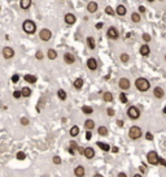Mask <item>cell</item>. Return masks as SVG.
Returning <instances> with one entry per match:
<instances>
[{"label":"cell","instance_id":"cell-24","mask_svg":"<svg viewBox=\"0 0 166 177\" xmlns=\"http://www.w3.org/2000/svg\"><path fill=\"white\" fill-rule=\"evenodd\" d=\"M47 57L49 60H56L57 59V51L53 50V48H49L47 51Z\"/></svg>","mask_w":166,"mask_h":177},{"label":"cell","instance_id":"cell-6","mask_svg":"<svg viewBox=\"0 0 166 177\" xmlns=\"http://www.w3.org/2000/svg\"><path fill=\"white\" fill-rule=\"evenodd\" d=\"M158 154L156 151H149L147 154V161L151 165H158Z\"/></svg>","mask_w":166,"mask_h":177},{"label":"cell","instance_id":"cell-31","mask_svg":"<svg viewBox=\"0 0 166 177\" xmlns=\"http://www.w3.org/2000/svg\"><path fill=\"white\" fill-rule=\"evenodd\" d=\"M97 133H99V136H101V137H107L108 136V129H107V126H99V129H97Z\"/></svg>","mask_w":166,"mask_h":177},{"label":"cell","instance_id":"cell-12","mask_svg":"<svg viewBox=\"0 0 166 177\" xmlns=\"http://www.w3.org/2000/svg\"><path fill=\"white\" fill-rule=\"evenodd\" d=\"M153 95L156 99H162L165 95V90L164 87H161V86H156V87L153 89Z\"/></svg>","mask_w":166,"mask_h":177},{"label":"cell","instance_id":"cell-27","mask_svg":"<svg viewBox=\"0 0 166 177\" xmlns=\"http://www.w3.org/2000/svg\"><path fill=\"white\" fill-rule=\"evenodd\" d=\"M21 95L23 96V98H29L31 95V89L27 87V86H25V87L21 89Z\"/></svg>","mask_w":166,"mask_h":177},{"label":"cell","instance_id":"cell-51","mask_svg":"<svg viewBox=\"0 0 166 177\" xmlns=\"http://www.w3.org/2000/svg\"><path fill=\"white\" fill-rule=\"evenodd\" d=\"M77 150H78V153H79L80 155H83V150H84V149H83V147H80V146H78V149H77Z\"/></svg>","mask_w":166,"mask_h":177},{"label":"cell","instance_id":"cell-50","mask_svg":"<svg viewBox=\"0 0 166 177\" xmlns=\"http://www.w3.org/2000/svg\"><path fill=\"white\" fill-rule=\"evenodd\" d=\"M139 169H140V172H142V173L147 172V167H144V165H140V167H139Z\"/></svg>","mask_w":166,"mask_h":177},{"label":"cell","instance_id":"cell-35","mask_svg":"<svg viewBox=\"0 0 166 177\" xmlns=\"http://www.w3.org/2000/svg\"><path fill=\"white\" fill-rule=\"evenodd\" d=\"M104 10H105V13H107L108 16H114V14H116L114 9H113L110 5H107V7H105V9H104Z\"/></svg>","mask_w":166,"mask_h":177},{"label":"cell","instance_id":"cell-18","mask_svg":"<svg viewBox=\"0 0 166 177\" xmlns=\"http://www.w3.org/2000/svg\"><path fill=\"white\" fill-rule=\"evenodd\" d=\"M23 79L27 82V84H30V85L37 84V81H38L37 76H34V74H25L23 76Z\"/></svg>","mask_w":166,"mask_h":177},{"label":"cell","instance_id":"cell-23","mask_svg":"<svg viewBox=\"0 0 166 177\" xmlns=\"http://www.w3.org/2000/svg\"><path fill=\"white\" fill-rule=\"evenodd\" d=\"M113 99H114V96H113V94L110 91H105L103 94V100L105 103H110V102H113Z\"/></svg>","mask_w":166,"mask_h":177},{"label":"cell","instance_id":"cell-4","mask_svg":"<svg viewBox=\"0 0 166 177\" xmlns=\"http://www.w3.org/2000/svg\"><path fill=\"white\" fill-rule=\"evenodd\" d=\"M127 116H129L130 120H137L140 117V110L135 106H130L129 110H127Z\"/></svg>","mask_w":166,"mask_h":177},{"label":"cell","instance_id":"cell-38","mask_svg":"<svg viewBox=\"0 0 166 177\" xmlns=\"http://www.w3.org/2000/svg\"><path fill=\"white\" fill-rule=\"evenodd\" d=\"M142 38H143V41L146 42V43H149L151 42V39H152V37L148 33H144L143 35H142Z\"/></svg>","mask_w":166,"mask_h":177},{"label":"cell","instance_id":"cell-28","mask_svg":"<svg viewBox=\"0 0 166 177\" xmlns=\"http://www.w3.org/2000/svg\"><path fill=\"white\" fill-rule=\"evenodd\" d=\"M57 96H59L60 100H66V98H68V94H66L65 90L59 89V90H57Z\"/></svg>","mask_w":166,"mask_h":177},{"label":"cell","instance_id":"cell-43","mask_svg":"<svg viewBox=\"0 0 166 177\" xmlns=\"http://www.w3.org/2000/svg\"><path fill=\"white\" fill-rule=\"evenodd\" d=\"M69 146H70V147H72V149H73V150H77V149H78V143H77V142H75V141H70Z\"/></svg>","mask_w":166,"mask_h":177},{"label":"cell","instance_id":"cell-17","mask_svg":"<svg viewBox=\"0 0 166 177\" xmlns=\"http://www.w3.org/2000/svg\"><path fill=\"white\" fill-rule=\"evenodd\" d=\"M97 9H99V4L96 1H90L87 4V12L88 13H95V12H97Z\"/></svg>","mask_w":166,"mask_h":177},{"label":"cell","instance_id":"cell-52","mask_svg":"<svg viewBox=\"0 0 166 177\" xmlns=\"http://www.w3.org/2000/svg\"><path fill=\"white\" fill-rule=\"evenodd\" d=\"M110 151H113V153H118L119 150H118V147H116V146H114V147H110Z\"/></svg>","mask_w":166,"mask_h":177},{"label":"cell","instance_id":"cell-7","mask_svg":"<svg viewBox=\"0 0 166 177\" xmlns=\"http://www.w3.org/2000/svg\"><path fill=\"white\" fill-rule=\"evenodd\" d=\"M118 86L122 91H127V90L131 87V82H130L129 78L122 77V78H119V81H118Z\"/></svg>","mask_w":166,"mask_h":177},{"label":"cell","instance_id":"cell-53","mask_svg":"<svg viewBox=\"0 0 166 177\" xmlns=\"http://www.w3.org/2000/svg\"><path fill=\"white\" fill-rule=\"evenodd\" d=\"M117 125L119 126V128H122V126H123V121H122V120H118V121H117Z\"/></svg>","mask_w":166,"mask_h":177},{"label":"cell","instance_id":"cell-26","mask_svg":"<svg viewBox=\"0 0 166 177\" xmlns=\"http://www.w3.org/2000/svg\"><path fill=\"white\" fill-rule=\"evenodd\" d=\"M131 21L134 24H139L140 21H142V16H140V13L139 12H134L131 14Z\"/></svg>","mask_w":166,"mask_h":177},{"label":"cell","instance_id":"cell-44","mask_svg":"<svg viewBox=\"0 0 166 177\" xmlns=\"http://www.w3.org/2000/svg\"><path fill=\"white\" fill-rule=\"evenodd\" d=\"M107 113H108V116L113 117V116H114V110H113L112 107H108V108H107Z\"/></svg>","mask_w":166,"mask_h":177},{"label":"cell","instance_id":"cell-10","mask_svg":"<svg viewBox=\"0 0 166 177\" xmlns=\"http://www.w3.org/2000/svg\"><path fill=\"white\" fill-rule=\"evenodd\" d=\"M64 21L66 22V25H70V26H72V25L77 22V17L74 16L73 13H66L65 16H64Z\"/></svg>","mask_w":166,"mask_h":177},{"label":"cell","instance_id":"cell-30","mask_svg":"<svg viewBox=\"0 0 166 177\" xmlns=\"http://www.w3.org/2000/svg\"><path fill=\"white\" fill-rule=\"evenodd\" d=\"M69 134L72 136V137H77L79 134V126H77V125H74L70 128V130H69Z\"/></svg>","mask_w":166,"mask_h":177},{"label":"cell","instance_id":"cell-57","mask_svg":"<svg viewBox=\"0 0 166 177\" xmlns=\"http://www.w3.org/2000/svg\"><path fill=\"white\" fill-rule=\"evenodd\" d=\"M147 1H149V3H153V1H156V0H147Z\"/></svg>","mask_w":166,"mask_h":177},{"label":"cell","instance_id":"cell-56","mask_svg":"<svg viewBox=\"0 0 166 177\" xmlns=\"http://www.w3.org/2000/svg\"><path fill=\"white\" fill-rule=\"evenodd\" d=\"M162 113H165V115H166V107H164V110H162Z\"/></svg>","mask_w":166,"mask_h":177},{"label":"cell","instance_id":"cell-22","mask_svg":"<svg viewBox=\"0 0 166 177\" xmlns=\"http://www.w3.org/2000/svg\"><path fill=\"white\" fill-rule=\"evenodd\" d=\"M86 43H87V46H88V48H90V50H95V48H96V41H95L94 37H87Z\"/></svg>","mask_w":166,"mask_h":177},{"label":"cell","instance_id":"cell-32","mask_svg":"<svg viewBox=\"0 0 166 177\" xmlns=\"http://www.w3.org/2000/svg\"><path fill=\"white\" fill-rule=\"evenodd\" d=\"M82 112L84 115H92L94 113V108L91 106H83L82 107Z\"/></svg>","mask_w":166,"mask_h":177},{"label":"cell","instance_id":"cell-3","mask_svg":"<svg viewBox=\"0 0 166 177\" xmlns=\"http://www.w3.org/2000/svg\"><path fill=\"white\" fill-rule=\"evenodd\" d=\"M142 136H143V130H142V128H140V126L134 125V126H131V128L129 129V137H130V139H132V141L139 139Z\"/></svg>","mask_w":166,"mask_h":177},{"label":"cell","instance_id":"cell-49","mask_svg":"<svg viewBox=\"0 0 166 177\" xmlns=\"http://www.w3.org/2000/svg\"><path fill=\"white\" fill-rule=\"evenodd\" d=\"M103 26H104V22H97L96 25H95V27H96L97 30H100V29H103Z\"/></svg>","mask_w":166,"mask_h":177},{"label":"cell","instance_id":"cell-13","mask_svg":"<svg viewBox=\"0 0 166 177\" xmlns=\"http://www.w3.org/2000/svg\"><path fill=\"white\" fill-rule=\"evenodd\" d=\"M139 53H140L142 56H144V57L149 56V55H151V48H149V46H148L147 43L142 44V46H140V48H139Z\"/></svg>","mask_w":166,"mask_h":177},{"label":"cell","instance_id":"cell-8","mask_svg":"<svg viewBox=\"0 0 166 177\" xmlns=\"http://www.w3.org/2000/svg\"><path fill=\"white\" fill-rule=\"evenodd\" d=\"M39 38L42 39L43 42H48V41H51V38H52V31L49 30V29H42V30L39 31Z\"/></svg>","mask_w":166,"mask_h":177},{"label":"cell","instance_id":"cell-2","mask_svg":"<svg viewBox=\"0 0 166 177\" xmlns=\"http://www.w3.org/2000/svg\"><path fill=\"white\" fill-rule=\"evenodd\" d=\"M22 30L26 34L33 35V34H35V31H37V24H35L33 20H25L22 22Z\"/></svg>","mask_w":166,"mask_h":177},{"label":"cell","instance_id":"cell-54","mask_svg":"<svg viewBox=\"0 0 166 177\" xmlns=\"http://www.w3.org/2000/svg\"><path fill=\"white\" fill-rule=\"evenodd\" d=\"M68 151H69V154H72V155L75 154V150H73L72 147H69V150H68Z\"/></svg>","mask_w":166,"mask_h":177},{"label":"cell","instance_id":"cell-55","mask_svg":"<svg viewBox=\"0 0 166 177\" xmlns=\"http://www.w3.org/2000/svg\"><path fill=\"white\" fill-rule=\"evenodd\" d=\"M118 176L119 177H126L127 175H126V173H123V172H121V173H118Z\"/></svg>","mask_w":166,"mask_h":177},{"label":"cell","instance_id":"cell-46","mask_svg":"<svg viewBox=\"0 0 166 177\" xmlns=\"http://www.w3.org/2000/svg\"><path fill=\"white\" fill-rule=\"evenodd\" d=\"M91 138H92V132L87 130V133H86V139L87 141H91Z\"/></svg>","mask_w":166,"mask_h":177},{"label":"cell","instance_id":"cell-14","mask_svg":"<svg viewBox=\"0 0 166 177\" xmlns=\"http://www.w3.org/2000/svg\"><path fill=\"white\" fill-rule=\"evenodd\" d=\"M64 61L66 64H69V65H72V64L75 63V56L72 52H66V53H64Z\"/></svg>","mask_w":166,"mask_h":177},{"label":"cell","instance_id":"cell-5","mask_svg":"<svg viewBox=\"0 0 166 177\" xmlns=\"http://www.w3.org/2000/svg\"><path fill=\"white\" fill-rule=\"evenodd\" d=\"M107 37H108V39H110V41H117V39L119 38L118 29L114 27V26L108 27V30H107Z\"/></svg>","mask_w":166,"mask_h":177},{"label":"cell","instance_id":"cell-20","mask_svg":"<svg viewBox=\"0 0 166 177\" xmlns=\"http://www.w3.org/2000/svg\"><path fill=\"white\" fill-rule=\"evenodd\" d=\"M83 85H84L83 78H75L74 79V82H73V86H74V89L75 90H80L83 87Z\"/></svg>","mask_w":166,"mask_h":177},{"label":"cell","instance_id":"cell-19","mask_svg":"<svg viewBox=\"0 0 166 177\" xmlns=\"http://www.w3.org/2000/svg\"><path fill=\"white\" fill-rule=\"evenodd\" d=\"M74 175L78 176V177H83L86 175V169H84L83 165H77L75 169H74Z\"/></svg>","mask_w":166,"mask_h":177},{"label":"cell","instance_id":"cell-45","mask_svg":"<svg viewBox=\"0 0 166 177\" xmlns=\"http://www.w3.org/2000/svg\"><path fill=\"white\" fill-rule=\"evenodd\" d=\"M146 139L147 141H153V134L151 132H147L146 133Z\"/></svg>","mask_w":166,"mask_h":177},{"label":"cell","instance_id":"cell-37","mask_svg":"<svg viewBox=\"0 0 166 177\" xmlns=\"http://www.w3.org/2000/svg\"><path fill=\"white\" fill-rule=\"evenodd\" d=\"M16 158L18 159V160H23V159L26 158V154H25L23 151H18V153H17V155H16Z\"/></svg>","mask_w":166,"mask_h":177},{"label":"cell","instance_id":"cell-41","mask_svg":"<svg viewBox=\"0 0 166 177\" xmlns=\"http://www.w3.org/2000/svg\"><path fill=\"white\" fill-rule=\"evenodd\" d=\"M21 90H16V91H13V98L15 99H20L21 98Z\"/></svg>","mask_w":166,"mask_h":177},{"label":"cell","instance_id":"cell-11","mask_svg":"<svg viewBox=\"0 0 166 177\" xmlns=\"http://www.w3.org/2000/svg\"><path fill=\"white\" fill-rule=\"evenodd\" d=\"M87 68H88V69H90V70H96L97 69V60L96 59H94V57H88V59H87Z\"/></svg>","mask_w":166,"mask_h":177},{"label":"cell","instance_id":"cell-48","mask_svg":"<svg viewBox=\"0 0 166 177\" xmlns=\"http://www.w3.org/2000/svg\"><path fill=\"white\" fill-rule=\"evenodd\" d=\"M158 164H161V165H164V167H166V160L164 158H158Z\"/></svg>","mask_w":166,"mask_h":177},{"label":"cell","instance_id":"cell-42","mask_svg":"<svg viewBox=\"0 0 166 177\" xmlns=\"http://www.w3.org/2000/svg\"><path fill=\"white\" fill-rule=\"evenodd\" d=\"M10 81H12L13 84H17V82L20 81V76H18V74H13L12 78H10Z\"/></svg>","mask_w":166,"mask_h":177},{"label":"cell","instance_id":"cell-16","mask_svg":"<svg viewBox=\"0 0 166 177\" xmlns=\"http://www.w3.org/2000/svg\"><path fill=\"white\" fill-rule=\"evenodd\" d=\"M83 155L86 159H94L95 158V150L92 147H84L83 150Z\"/></svg>","mask_w":166,"mask_h":177},{"label":"cell","instance_id":"cell-21","mask_svg":"<svg viewBox=\"0 0 166 177\" xmlns=\"http://www.w3.org/2000/svg\"><path fill=\"white\" fill-rule=\"evenodd\" d=\"M31 3H33V0H20V7L21 9L23 10H27L31 7Z\"/></svg>","mask_w":166,"mask_h":177},{"label":"cell","instance_id":"cell-58","mask_svg":"<svg viewBox=\"0 0 166 177\" xmlns=\"http://www.w3.org/2000/svg\"><path fill=\"white\" fill-rule=\"evenodd\" d=\"M164 59H165V61H166V55H165V56H164Z\"/></svg>","mask_w":166,"mask_h":177},{"label":"cell","instance_id":"cell-34","mask_svg":"<svg viewBox=\"0 0 166 177\" xmlns=\"http://www.w3.org/2000/svg\"><path fill=\"white\" fill-rule=\"evenodd\" d=\"M119 100H121V103L126 104L127 102H129V99H127V94L125 91H122L121 94H119Z\"/></svg>","mask_w":166,"mask_h":177},{"label":"cell","instance_id":"cell-36","mask_svg":"<svg viewBox=\"0 0 166 177\" xmlns=\"http://www.w3.org/2000/svg\"><path fill=\"white\" fill-rule=\"evenodd\" d=\"M20 122H21V125H22V126H27V125L30 124V120L27 117H21Z\"/></svg>","mask_w":166,"mask_h":177},{"label":"cell","instance_id":"cell-47","mask_svg":"<svg viewBox=\"0 0 166 177\" xmlns=\"http://www.w3.org/2000/svg\"><path fill=\"white\" fill-rule=\"evenodd\" d=\"M137 10H139V13H146L147 12V9H146V7H144V5H139Z\"/></svg>","mask_w":166,"mask_h":177},{"label":"cell","instance_id":"cell-1","mask_svg":"<svg viewBox=\"0 0 166 177\" xmlns=\"http://www.w3.org/2000/svg\"><path fill=\"white\" fill-rule=\"evenodd\" d=\"M135 87L139 90L140 93H147L151 89V82L149 79H147L146 77H139L135 79Z\"/></svg>","mask_w":166,"mask_h":177},{"label":"cell","instance_id":"cell-25","mask_svg":"<svg viewBox=\"0 0 166 177\" xmlns=\"http://www.w3.org/2000/svg\"><path fill=\"white\" fill-rule=\"evenodd\" d=\"M84 128H86L87 130H92L95 128V121L92 118H87V120L84 121Z\"/></svg>","mask_w":166,"mask_h":177},{"label":"cell","instance_id":"cell-59","mask_svg":"<svg viewBox=\"0 0 166 177\" xmlns=\"http://www.w3.org/2000/svg\"><path fill=\"white\" fill-rule=\"evenodd\" d=\"M0 9H1V7H0Z\"/></svg>","mask_w":166,"mask_h":177},{"label":"cell","instance_id":"cell-29","mask_svg":"<svg viewBox=\"0 0 166 177\" xmlns=\"http://www.w3.org/2000/svg\"><path fill=\"white\" fill-rule=\"evenodd\" d=\"M99 147H100V150H103L104 153H108V151H110V146H109L108 143H104V142H97L96 143Z\"/></svg>","mask_w":166,"mask_h":177},{"label":"cell","instance_id":"cell-15","mask_svg":"<svg viewBox=\"0 0 166 177\" xmlns=\"http://www.w3.org/2000/svg\"><path fill=\"white\" fill-rule=\"evenodd\" d=\"M114 12H116V14H117V16H119V17H125L126 14H127V9H126V7L123 5V4H118Z\"/></svg>","mask_w":166,"mask_h":177},{"label":"cell","instance_id":"cell-9","mask_svg":"<svg viewBox=\"0 0 166 177\" xmlns=\"http://www.w3.org/2000/svg\"><path fill=\"white\" fill-rule=\"evenodd\" d=\"M1 53H3V57H4L5 60H9V59H12V57L15 56L16 52H15V50H13L12 47H4Z\"/></svg>","mask_w":166,"mask_h":177},{"label":"cell","instance_id":"cell-33","mask_svg":"<svg viewBox=\"0 0 166 177\" xmlns=\"http://www.w3.org/2000/svg\"><path fill=\"white\" fill-rule=\"evenodd\" d=\"M119 60H121L123 64H127V63L130 61V56H129V53H126V52L121 53V56H119Z\"/></svg>","mask_w":166,"mask_h":177},{"label":"cell","instance_id":"cell-39","mask_svg":"<svg viewBox=\"0 0 166 177\" xmlns=\"http://www.w3.org/2000/svg\"><path fill=\"white\" fill-rule=\"evenodd\" d=\"M52 161H53V164H57V165L62 163L61 158H60V156H57V155H56V156H53V159H52Z\"/></svg>","mask_w":166,"mask_h":177},{"label":"cell","instance_id":"cell-60","mask_svg":"<svg viewBox=\"0 0 166 177\" xmlns=\"http://www.w3.org/2000/svg\"><path fill=\"white\" fill-rule=\"evenodd\" d=\"M160 1H162V0H160Z\"/></svg>","mask_w":166,"mask_h":177},{"label":"cell","instance_id":"cell-40","mask_svg":"<svg viewBox=\"0 0 166 177\" xmlns=\"http://www.w3.org/2000/svg\"><path fill=\"white\" fill-rule=\"evenodd\" d=\"M43 57H44L43 52H42V51H37V53H35V59H37V60H43Z\"/></svg>","mask_w":166,"mask_h":177}]
</instances>
